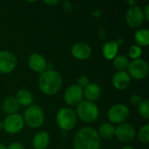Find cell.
I'll use <instances>...</instances> for the list:
<instances>
[{"mask_svg": "<svg viewBox=\"0 0 149 149\" xmlns=\"http://www.w3.org/2000/svg\"><path fill=\"white\" fill-rule=\"evenodd\" d=\"M73 147L74 149H100V137L94 128L83 127L74 135Z\"/></svg>", "mask_w": 149, "mask_h": 149, "instance_id": "1", "label": "cell"}, {"mask_svg": "<svg viewBox=\"0 0 149 149\" xmlns=\"http://www.w3.org/2000/svg\"><path fill=\"white\" fill-rule=\"evenodd\" d=\"M62 77L54 70H46L38 77V86L41 92L46 95L56 94L62 86Z\"/></svg>", "mask_w": 149, "mask_h": 149, "instance_id": "2", "label": "cell"}, {"mask_svg": "<svg viewBox=\"0 0 149 149\" xmlns=\"http://www.w3.org/2000/svg\"><path fill=\"white\" fill-rule=\"evenodd\" d=\"M76 115L82 121L86 123L94 122L100 115L99 108L94 104V102L88 100H82L77 105Z\"/></svg>", "mask_w": 149, "mask_h": 149, "instance_id": "3", "label": "cell"}, {"mask_svg": "<svg viewBox=\"0 0 149 149\" xmlns=\"http://www.w3.org/2000/svg\"><path fill=\"white\" fill-rule=\"evenodd\" d=\"M56 122L60 129L64 131H70L77 125L78 117L75 111L69 107H63L57 113Z\"/></svg>", "mask_w": 149, "mask_h": 149, "instance_id": "4", "label": "cell"}, {"mask_svg": "<svg viewBox=\"0 0 149 149\" xmlns=\"http://www.w3.org/2000/svg\"><path fill=\"white\" fill-rule=\"evenodd\" d=\"M23 118L27 126L31 128H38L44 124L45 113L39 106L31 105L26 108Z\"/></svg>", "mask_w": 149, "mask_h": 149, "instance_id": "5", "label": "cell"}, {"mask_svg": "<svg viewBox=\"0 0 149 149\" xmlns=\"http://www.w3.org/2000/svg\"><path fill=\"white\" fill-rule=\"evenodd\" d=\"M128 74L131 78L140 80L148 77L149 72V66L148 62L143 58L134 59L129 63Z\"/></svg>", "mask_w": 149, "mask_h": 149, "instance_id": "6", "label": "cell"}, {"mask_svg": "<svg viewBox=\"0 0 149 149\" xmlns=\"http://www.w3.org/2000/svg\"><path fill=\"white\" fill-rule=\"evenodd\" d=\"M129 115V108L125 104L121 103L112 106L107 112V118L113 124L124 123L128 119Z\"/></svg>", "mask_w": 149, "mask_h": 149, "instance_id": "7", "label": "cell"}, {"mask_svg": "<svg viewBox=\"0 0 149 149\" xmlns=\"http://www.w3.org/2000/svg\"><path fill=\"white\" fill-rule=\"evenodd\" d=\"M3 125V129L6 131V133L10 134H15L22 131L24 126V121L22 115L18 113H13L8 115L4 119Z\"/></svg>", "mask_w": 149, "mask_h": 149, "instance_id": "8", "label": "cell"}, {"mask_svg": "<svg viewBox=\"0 0 149 149\" xmlns=\"http://www.w3.org/2000/svg\"><path fill=\"white\" fill-rule=\"evenodd\" d=\"M145 20L143 10L138 6L130 7L126 13V22L131 28H138L140 27Z\"/></svg>", "mask_w": 149, "mask_h": 149, "instance_id": "9", "label": "cell"}, {"mask_svg": "<svg viewBox=\"0 0 149 149\" xmlns=\"http://www.w3.org/2000/svg\"><path fill=\"white\" fill-rule=\"evenodd\" d=\"M116 138L121 142H130L136 136V131L134 127L130 123H121L115 127Z\"/></svg>", "mask_w": 149, "mask_h": 149, "instance_id": "10", "label": "cell"}, {"mask_svg": "<svg viewBox=\"0 0 149 149\" xmlns=\"http://www.w3.org/2000/svg\"><path fill=\"white\" fill-rule=\"evenodd\" d=\"M17 65L16 56L9 51L0 52V73L11 72Z\"/></svg>", "mask_w": 149, "mask_h": 149, "instance_id": "11", "label": "cell"}, {"mask_svg": "<svg viewBox=\"0 0 149 149\" xmlns=\"http://www.w3.org/2000/svg\"><path fill=\"white\" fill-rule=\"evenodd\" d=\"M83 89L77 85L70 86L64 93V100L69 106H77L83 100Z\"/></svg>", "mask_w": 149, "mask_h": 149, "instance_id": "12", "label": "cell"}, {"mask_svg": "<svg viewBox=\"0 0 149 149\" xmlns=\"http://www.w3.org/2000/svg\"><path fill=\"white\" fill-rule=\"evenodd\" d=\"M47 61L45 58L39 53H32L28 58V65L35 72L42 73L47 69Z\"/></svg>", "mask_w": 149, "mask_h": 149, "instance_id": "13", "label": "cell"}, {"mask_svg": "<svg viewBox=\"0 0 149 149\" xmlns=\"http://www.w3.org/2000/svg\"><path fill=\"white\" fill-rule=\"evenodd\" d=\"M72 55L79 60H86L92 55V47L85 42H78L72 47Z\"/></svg>", "mask_w": 149, "mask_h": 149, "instance_id": "14", "label": "cell"}, {"mask_svg": "<svg viewBox=\"0 0 149 149\" xmlns=\"http://www.w3.org/2000/svg\"><path fill=\"white\" fill-rule=\"evenodd\" d=\"M131 83V77L126 71H117L112 79V84L117 90L127 89Z\"/></svg>", "mask_w": 149, "mask_h": 149, "instance_id": "15", "label": "cell"}, {"mask_svg": "<svg viewBox=\"0 0 149 149\" xmlns=\"http://www.w3.org/2000/svg\"><path fill=\"white\" fill-rule=\"evenodd\" d=\"M83 95L86 98V100L93 102L100 97L101 88L96 83H89L83 89Z\"/></svg>", "mask_w": 149, "mask_h": 149, "instance_id": "16", "label": "cell"}, {"mask_svg": "<svg viewBox=\"0 0 149 149\" xmlns=\"http://www.w3.org/2000/svg\"><path fill=\"white\" fill-rule=\"evenodd\" d=\"M50 144V135L45 131L37 133L32 140V146L34 149H45Z\"/></svg>", "mask_w": 149, "mask_h": 149, "instance_id": "17", "label": "cell"}, {"mask_svg": "<svg viewBox=\"0 0 149 149\" xmlns=\"http://www.w3.org/2000/svg\"><path fill=\"white\" fill-rule=\"evenodd\" d=\"M15 98H16L17 103L19 104V106H23V107H28L31 106L32 102H33V96H32L31 93L25 88L19 89L17 92Z\"/></svg>", "mask_w": 149, "mask_h": 149, "instance_id": "18", "label": "cell"}, {"mask_svg": "<svg viewBox=\"0 0 149 149\" xmlns=\"http://www.w3.org/2000/svg\"><path fill=\"white\" fill-rule=\"evenodd\" d=\"M118 51H119V45L116 41L113 40L107 42L102 48L103 56L108 60H113L117 56Z\"/></svg>", "mask_w": 149, "mask_h": 149, "instance_id": "19", "label": "cell"}, {"mask_svg": "<svg viewBox=\"0 0 149 149\" xmlns=\"http://www.w3.org/2000/svg\"><path fill=\"white\" fill-rule=\"evenodd\" d=\"M19 107L20 106L15 97H8L3 102V109L8 115L17 113V112L19 110Z\"/></svg>", "mask_w": 149, "mask_h": 149, "instance_id": "20", "label": "cell"}, {"mask_svg": "<svg viewBox=\"0 0 149 149\" xmlns=\"http://www.w3.org/2000/svg\"><path fill=\"white\" fill-rule=\"evenodd\" d=\"M98 134L106 140L112 139L115 135V127L111 123H103L99 128Z\"/></svg>", "mask_w": 149, "mask_h": 149, "instance_id": "21", "label": "cell"}, {"mask_svg": "<svg viewBox=\"0 0 149 149\" xmlns=\"http://www.w3.org/2000/svg\"><path fill=\"white\" fill-rule=\"evenodd\" d=\"M134 40L139 46H148L149 44V31L148 29H139L134 34Z\"/></svg>", "mask_w": 149, "mask_h": 149, "instance_id": "22", "label": "cell"}, {"mask_svg": "<svg viewBox=\"0 0 149 149\" xmlns=\"http://www.w3.org/2000/svg\"><path fill=\"white\" fill-rule=\"evenodd\" d=\"M129 59L125 55H117L113 59V65L118 71H126L129 65Z\"/></svg>", "mask_w": 149, "mask_h": 149, "instance_id": "23", "label": "cell"}, {"mask_svg": "<svg viewBox=\"0 0 149 149\" xmlns=\"http://www.w3.org/2000/svg\"><path fill=\"white\" fill-rule=\"evenodd\" d=\"M141 54H142V49L141 46H139L137 45H133L128 49V55L134 60L141 58Z\"/></svg>", "mask_w": 149, "mask_h": 149, "instance_id": "24", "label": "cell"}, {"mask_svg": "<svg viewBox=\"0 0 149 149\" xmlns=\"http://www.w3.org/2000/svg\"><path fill=\"white\" fill-rule=\"evenodd\" d=\"M139 108V113L140 115L146 119V120H148L149 119V101L148 100H144L141 104L140 106L138 107Z\"/></svg>", "mask_w": 149, "mask_h": 149, "instance_id": "25", "label": "cell"}, {"mask_svg": "<svg viewBox=\"0 0 149 149\" xmlns=\"http://www.w3.org/2000/svg\"><path fill=\"white\" fill-rule=\"evenodd\" d=\"M138 137L139 140L143 143H148L149 141V125L147 124L141 127V129L138 132Z\"/></svg>", "mask_w": 149, "mask_h": 149, "instance_id": "26", "label": "cell"}, {"mask_svg": "<svg viewBox=\"0 0 149 149\" xmlns=\"http://www.w3.org/2000/svg\"><path fill=\"white\" fill-rule=\"evenodd\" d=\"M90 83L89 81V79L86 76V75H82L80 76L79 79H78V81H77V86H79L80 88L84 89L88 84Z\"/></svg>", "mask_w": 149, "mask_h": 149, "instance_id": "27", "label": "cell"}, {"mask_svg": "<svg viewBox=\"0 0 149 149\" xmlns=\"http://www.w3.org/2000/svg\"><path fill=\"white\" fill-rule=\"evenodd\" d=\"M143 101L142 97L140 94H134L130 98V102L133 106L134 107H139L140 104Z\"/></svg>", "mask_w": 149, "mask_h": 149, "instance_id": "28", "label": "cell"}, {"mask_svg": "<svg viewBox=\"0 0 149 149\" xmlns=\"http://www.w3.org/2000/svg\"><path fill=\"white\" fill-rule=\"evenodd\" d=\"M7 149H24V148L20 142H13L8 146Z\"/></svg>", "mask_w": 149, "mask_h": 149, "instance_id": "29", "label": "cell"}, {"mask_svg": "<svg viewBox=\"0 0 149 149\" xmlns=\"http://www.w3.org/2000/svg\"><path fill=\"white\" fill-rule=\"evenodd\" d=\"M143 14H144V17L145 20L148 21L149 20V4H147L145 9L143 10Z\"/></svg>", "mask_w": 149, "mask_h": 149, "instance_id": "30", "label": "cell"}, {"mask_svg": "<svg viewBox=\"0 0 149 149\" xmlns=\"http://www.w3.org/2000/svg\"><path fill=\"white\" fill-rule=\"evenodd\" d=\"M64 8H65V10H66L67 11H71V10H72V4L70 2H68V1L64 2Z\"/></svg>", "mask_w": 149, "mask_h": 149, "instance_id": "31", "label": "cell"}, {"mask_svg": "<svg viewBox=\"0 0 149 149\" xmlns=\"http://www.w3.org/2000/svg\"><path fill=\"white\" fill-rule=\"evenodd\" d=\"M44 3L50 4V5H55L58 3V1H44Z\"/></svg>", "mask_w": 149, "mask_h": 149, "instance_id": "32", "label": "cell"}, {"mask_svg": "<svg viewBox=\"0 0 149 149\" xmlns=\"http://www.w3.org/2000/svg\"><path fill=\"white\" fill-rule=\"evenodd\" d=\"M121 149H134V148H133L132 146H125Z\"/></svg>", "mask_w": 149, "mask_h": 149, "instance_id": "33", "label": "cell"}, {"mask_svg": "<svg viewBox=\"0 0 149 149\" xmlns=\"http://www.w3.org/2000/svg\"><path fill=\"white\" fill-rule=\"evenodd\" d=\"M0 149H7V148H6L3 144L0 143Z\"/></svg>", "mask_w": 149, "mask_h": 149, "instance_id": "34", "label": "cell"}, {"mask_svg": "<svg viewBox=\"0 0 149 149\" xmlns=\"http://www.w3.org/2000/svg\"><path fill=\"white\" fill-rule=\"evenodd\" d=\"M3 122L0 121V129H3Z\"/></svg>", "mask_w": 149, "mask_h": 149, "instance_id": "35", "label": "cell"}]
</instances>
